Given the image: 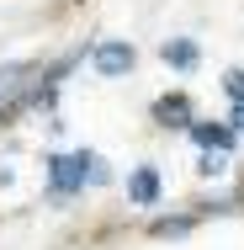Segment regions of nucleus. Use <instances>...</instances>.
<instances>
[{"label":"nucleus","mask_w":244,"mask_h":250,"mask_svg":"<svg viewBox=\"0 0 244 250\" xmlns=\"http://www.w3.org/2000/svg\"><path fill=\"white\" fill-rule=\"evenodd\" d=\"M96 149H69V154H48L43 160V176H48V197L53 202H69L91 187V170H96Z\"/></svg>","instance_id":"1"},{"label":"nucleus","mask_w":244,"mask_h":250,"mask_svg":"<svg viewBox=\"0 0 244 250\" xmlns=\"http://www.w3.org/2000/svg\"><path fill=\"white\" fill-rule=\"evenodd\" d=\"M133 64H138V48L128 38H101L96 48H91V69H96L101 80H122Z\"/></svg>","instance_id":"2"},{"label":"nucleus","mask_w":244,"mask_h":250,"mask_svg":"<svg viewBox=\"0 0 244 250\" xmlns=\"http://www.w3.org/2000/svg\"><path fill=\"white\" fill-rule=\"evenodd\" d=\"M154 123H159L165 133H170V128H175V133H191V123H196L191 96H186V91H170V96H159V101H154Z\"/></svg>","instance_id":"3"},{"label":"nucleus","mask_w":244,"mask_h":250,"mask_svg":"<svg viewBox=\"0 0 244 250\" xmlns=\"http://www.w3.org/2000/svg\"><path fill=\"white\" fill-rule=\"evenodd\" d=\"M159 197H165L159 170H154V165H133V170H128V202H133V208H154Z\"/></svg>","instance_id":"4"},{"label":"nucleus","mask_w":244,"mask_h":250,"mask_svg":"<svg viewBox=\"0 0 244 250\" xmlns=\"http://www.w3.org/2000/svg\"><path fill=\"white\" fill-rule=\"evenodd\" d=\"M191 144H196V149H223V154H234L239 133H234V123H207V117H196V123H191Z\"/></svg>","instance_id":"5"},{"label":"nucleus","mask_w":244,"mask_h":250,"mask_svg":"<svg viewBox=\"0 0 244 250\" xmlns=\"http://www.w3.org/2000/svg\"><path fill=\"white\" fill-rule=\"evenodd\" d=\"M159 59H165L170 69H196L202 48H196V38H165V43H159Z\"/></svg>","instance_id":"6"},{"label":"nucleus","mask_w":244,"mask_h":250,"mask_svg":"<svg viewBox=\"0 0 244 250\" xmlns=\"http://www.w3.org/2000/svg\"><path fill=\"white\" fill-rule=\"evenodd\" d=\"M196 218L191 213H175V218H154V240H181V234H191Z\"/></svg>","instance_id":"7"},{"label":"nucleus","mask_w":244,"mask_h":250,"mask_svg":"<svg viewBox=\"0 0 244 250\" xmlns=\"http://www.w3.org/2000/svg\"><path fill=\"white\" fill-rule=\"evenodd\" d=\"M196 176H202V181H223V176H228V154H223V149H202Z\"/></svg>","instance_id":"8"},{"label":"nucleus","mask_w":244,"mask_h":250,"mask_svg":"<svg viewBox=\"0 0 244 250\" xmlns=\"http://www.w3.org/2000/svg\"><path fill=\"white\" fill-rule=\"evenodd\" d=\"M223 96L234 106H244V69H223Z\"/></svg>","instance_id":"9"},{"label":"nucleus","mask_w":244,"mask_h":250,"mask_svg":"<svg viewBox=\"0 0 244 250\" xmlns=\"http://www.w3.org/2000/svg\"><path fill=\"white\" fill-rule=\"evenodd\" d=\"M228 123H234V133L244 139V106H234V112H228Z\"/></svg>","instance_id":"10"},{"label":"nucleus","mask_w":244,"mask_h":250,"mask_svg":"<svg viewBox=\"0 0 244 250\" xmlns=\"http://www.w3.org/2000/svg\"><path fill=\"white\" fill-rule=\"evenodd\" d=\"M11 181H16V170H11V165H0V192H5Z\"/></svg>","instance_id":"11"}]
</instances>
